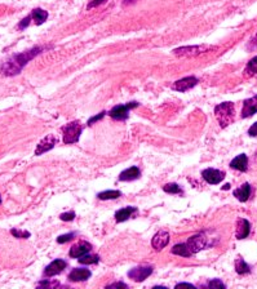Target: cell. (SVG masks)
I'll use <instances>...</instances> for the list:
<instances>
[{
    "label": "cell",
    "instance_id": "cell-1",
    "mask_svg": "<svg viewBox=\"0 0 257 289\" xmlns=\"http://www.w3.org/2000/svg\"><path fill=\"white\" fill-rule=\"evenodd\" d=\"M40 52L42 48L35 46V48H32V50H26V52L12 56L8 61L4 62L3 65H2V74L6 75V76H13V75L20 74L22 71V68H25L28 62Z\"/></svg>",
    "mask_w": 257,
    "mask_h": 289
},
{
    "label": "cell",
    "instance_id": "cell-2",
    "mask_svg": "<svg viewBox=\"0 0 257 289\" xmlns=\"http://www.w3.org/2000/svg\"><path fill=\"white\" fill-rule=\"evenodd\" d=\"M234 114H236V108L232 102H222L214 108L216 119L222 128H226L234 122Z\"/></svg>",
    "mask_w": 257,
    "mask_h": 289
},
{
    "label": "cell",
    "instance_id": "cell-3",
    "mask_svg": "<svg viewBox=\"0 0 257 289\" xmlns=\"http://www.w3.org/2000/svg\"><path fill=\"white\" fill-rule=\"evenodd\" d=\"M62 132H64V142L66 144H75V142L79 141V137H80L82 126L78 122H72V123L64 126Z\"/></svg>",
    "mask_w": 257,
    "mask_h": 289
},
{
    "label": "cell",
    "instance_id": "cell-4",
    "mask_svg": "<svg viewBox=\"0 0 257 289\" xmlns=\"http://www.w3.org/2000/svg\"><path fill=\"white\" fill-rule=\"evenodd\" d=\"M186 246L192 252V254H196V253H199L200 250L208 248L211 244L208 243V239L204 234H196L189 238V240L186 242Z\"/></svg>",
    "mask_w": 257,
    "mask_h": 289
},
{
    "label": "cell",
    "instance_id": "cell-5",
    "mask_svg": "<svg viewBox=\"0 0 257 289\" xmlns=\"http://www.w3.org/2000/svg\"><path fill=\"white\" fill-rule=\"evenodd\" d=\"M212 46H181L174 50V56H180V57H196V56L202 54V53L207 52L211 50Z\"/></svg>",
    "mask_w": 257,
    "mask_h": 289
},
{
    "label": "cell",
    "instance_id": "cell-6",
    "mask_svg": "<svg viewBox=\"0 0 257 289\" xmlns=\"http://www.w3.org/2000/svg\"><path fill=\"white\" fill-rule=\"evenodd\" d=\"M138 106L137 102H130L128 105H116L110 110L108 115L115 120H124L128 118V112L130 108H134Z\"/></svg>",
    "mask_w": 257,
    "mask_h": 289
},
{
    "label": "cell",
    "instance_id": "cell-7",
    "mask_svg": "<svg viewBox=\"0 0 257 289\" xmlns=\"http://www.w3.org/2000/svg\"><path fill=\"white\" fill-rule=\"evenodd\" d=\"M198 84V79L196 76H186L182 79L174 82L172 86V90H177V92H188L189 90L194 88Z\"/></svg>",
    "mask_w": 257,
    "mask_h": 289
},
{
    "label": "cell",
    "instance_id": "cell-8",
    "mask_svg": "<svg viewBox=\"0 0 257 289\" xmlns=\"http://www.w3.org/2000/svg\"><path fill=\"white\" fill-rule=\"evenodd\" d=\"M57 142H58V138H57L56 136L48 134L39 142L36 150H35V155H42L44 154V152H46V151L52 150L57 144Z\"/></svg>",
    "mask_w": 257,
    "mask_h": 289
},
{
    "label": "cell",
    "instance_id": "cell-9",
    "mask_svg": "<svg viewBox=\"0 0 257 289\" xmlns=\"http://www.w3.org/2000/svg\"><path fill=\"white\" fill-rule=\"evenodd\" d=\"M152 274V266H144V268H134L130 271H128V276L132 280L140 283V282H144L145 279L150 276Z\"/></svg>",
    "mask_w": 257,
    "mask_h": 289
},
{
    "label": "cell",
    "instance_id": "cell-10",
    "mask_svg": "<svg viewBox=\"0 0 257 289\" xmlns=\"http://www.w3.org/2000/svg\"><path fill=\"white\" fill-rule=\"evenodd\" d=\"M202 177L210 184H218L225 178V173L221 172V170H214V168H207V170L202 172Z\"/></svg>",
    "mask_w": 257,
    "mask_h": 289
},
{
    "label": "cell",
    "instance_id": "cell-11",
    "mask_svg": "<svg viewBox=\"0 0 257 289\" xmlns=\"http://www.w3.org/2000/svg\"><path fill=\"white\" fill-rule=\"evenodd\" d=\"M256 112H257V94L251 97V98H247L243 102V108L240 116H242L243 119H247V118H251L252 115H254Z\"/></svg>",
    "mask_w": 257,
    "mask_h": 289
},
{
    "label": "cell",
    "instance_id": "cell-12",
    "mask_svg": "<svg viewBox=\"0 0 257 289\" xmlns=\"http://www.w3.org/2000/svg\"><path fill=\"white\" fill-rule=\"evenodd\" d=\"M170 243V234L167 231H159L154 235L152 240V246L155 250H162Z\"/></svg>",
    "mask_w": 257,
    "mask_h": 289
},
{
    "label": "cell",
    "instance_id": "cell-13",
    "mask_svg": "<svg viewBox=\"0 0 257 289\" xmlns=\"http://www.w3.org/2000/svg\"><path fill=\"white\" fill-rule=\"evenodd\" d=\"M64 268H66V262L64 260H54V261H52L46 266V268L44 270V274L46 276H54V275L62 272Z\"/></svg>",
    "mask_w": 257,
    "mask_h": 289
},
{
    "label": "cell",
    "instance_id": "cell-14",
    "mask_svg": "<svg viewBox=\"0 0 257 289\" xmlns=\"http://www.w3.org/2000/svg\"><path fill=\"white\" fill-rule=\"evenodd\" d=\"M250 232H251V224H250V222L244 218H239L238 224H236V239H246L250 235Z\"/></svg>",
    "mask_w": 257,
    "mask_h": 289
},
{
    "label": "cell",
    "instance_id": "cell-15",
    "mask_svg": "<svg viewBox=\"0 0 257 289\" xmlns=\"http://www.w3.org/2000/svg\"><path fill=\"white\" fill-rule=\"evenodd\" d=\"M90 250V244L86 243V242H82V243L72 246V248H70V253H68V254H70L72 258H79L82 256L87 254Z\"/></svg>",
    "mask_w": 257,
    "mask_h": 289
},
{
    "label": "cell",
    "instance_id": "cell-16",
    "mask_svg": "<svg viewBox=\"0 0 257 289\" xmlns=\"http://www.w3.org/2000/svg\"><path fill=\"white\" fill-rule=\"evenodd\" d=\"M251 192H252V188L251 184H243L240 188H238L236 190H234V196L236 198V199L239 200V202H242V203H244V202H247L248 199H250V196H251Z\"/></svg>",
    "mask_w": 257,
    "mask_h": 289
},
{
    "label": "cell",
    "instance_id": "cell-17",
    "mask_svg": "<svg viewBox=\"0 0 257 289\" xmlns=\"http://www.w3.org/2000/svg\"><path fill=\"white\" fill-rule=\"evenodd\" d=\"M230 166H232V170H239V172H246L248 168V158L246 154H240L238 155L236 158L232 160V163H230Z\"/></svg>",
    "mask_w": 257,
    "mask_h": 289
},
{
    "label": "cell",
    "instance_id": "cell-18",
    "mask_svg": "<svg viewBox=\"0 0 257 289\" xmlns=\"http://www.w3.org/2000/svg\"><path fill=\"white\" fill-rule=\"evenodd\" d=\"M90 271L88 268H74L68 275V279L72 282H86L90 278Z\"/></svg>",
    "mask_w": 257,
    "mask_h": 289
},
{
    "label": "cell",
    "instance_id": "cell-19",
    "mask_svg": "<svg viewBox=\"0 0 257 289\" xmlns=\"http://www.w3.org/2000/svg\"><path fill=\"white\" fill-rule=\"evenodd\" d=\"M140 170L137 166H130L128 170H123V172L119 174V181H134L140 177Z\"/></svg>",
    "mask_w": 257,
    "mask_h": 289
},
{
    "label": "cell",
    "instance_id": "cell-20",
    "mask_svg": "<svg viewBox=\"0 0 257 289\" xmlns=\"http://www.w3.org/2000/svg\"><path fill=\"white\" fill-rule=\"evenodd\" d=\"M136 212V208L134 206H127V208H123V210H118L115 213V220L118 222H124L127 221L130 217H132V214Z\"/></svg>",
    "mask_w": 257,
    "mask_h": 289
},
{
    "label": "cell",
    "instance_id": "cell-21",
    "mask_svg": "<svg viewBox=\"0 0 257 289\" xmlns=\"http://www.w3.org/2000/svg\"><path fill=\"white\" fill-rule=\"evenodd\" d=\"M31 18H34L36 25H43L44 22L46 21V18H48V12L42 10V8H35L32 13H31Z\"/></svg>",
    "mask_w": 257,
    "mask_h": 289
},
{
    "label": "cell",
    "instance_id": "cell-22",
    "mask_svg": "<svg viewBox=\"0 0 257 289\" xmlns=\"http://www.w3.org/2000/svg\"><path fill=\"white\" fill-rule=\"evenodd\" d=\"M172 253L177 256H181V257H192V252L189 250L186 243H181V244H176V246L172 248Z\"/></svg>",
    "mask_w": 257,
    "mask_h": 289
},
{
    "label": "cell",
    "instance_id": "cell-23",
    "mask_svg": "<svg viewBox=\"0 0 257 289\" xmlns=\"http://www.w3.org/2000/svg\"><path fill=\"white\" fill-rule=\"evenodd\" d=\"M257 74V56L254 57L252 60H250V62L247 64L244 68V76L246 78H251L254 75Z\"/></svg>",
    "mask_w": 257,
    "mask_h": 289
},
{
    "label": "cell",
    "instance_id": "cell-24",
    "mask_svg": "<svg viewBox=\"0 0 257 289\" xmlns=\"http://www.w3.org/2000/svg\"><path fill=\"white\" fill-rule=\"evenodd\" d=\"M236 271L239 275H246L251 272V268L243 261V258H236Z\"/></svg>",
    "mask_w": 257,
    "mask_h": 289
},
{
    "label": "cell",
    "instance_id": "cell-25",
    "mask_svg": "<svg viewBox=\"0 0 257 289\" xmlns=\"http://www.w3.org/2000/svg\"><path fill=\"white\" fill-rule=\"evenodd\" d=\"M120 195H122L120 191L110 190V191H102V192H100L97 196L101 200H108V199H116V198H119Z\"/></svg>",
    "mask_w": 257,
    "mask_h": 289
},
{
    "label": "cell",
    "instance_id": "cell-26",
    "mask_svg": "<svg viewBox=\"0 0 257 289\" xmlns=\"http://www.w3.org/2000/svg\"><path fill=\"white\" fill-rule=\"evenodd\" d=\"M100 261L98 256H90V254H84L82 257H79V262L84 264H97Z\"/></svg>",
    "mask_w": 257,
    "mask_h": 289
},
{
    "label": "cell",
    "instance_id": "cell-27",
    "mask_svg": "<svg viewBox=\"0 0 257 289\" xmlns=\"http://www.w3.org/2000/svg\"><path fill=\"white\" fill-rule=\"evenodd\" d=\"M163 190H164L166 192H168V194H181V192H182L181 188L177 184H166L164 188H163Z\"/></svg>",
    "mask_w": 257,
    "mask_h": 289
},
{
    "label": "cell",
    "instance_id": "cell-28",
    "mask_svg": "<svg viewBox=\"0 0 257 289\" xmlns=\"http://www.w3.org/2000/svg\"><path fill=\"white\" fill-rule=\"evenodd\" d=\"M10 234H12L13 236L18 238V239H28V238H30V235H31L28 231L18 230V228H12V230H10Z\"/></svg>",
    "mask_w": 257,
    "mask_h": 289
},
{
    "label": "cell",
    "instance_id": "cell-29",
    "mask_svg": "<svg viewBox=\"0 0 257 289\" xmlns=\"http://www.w3.org/2000/svg\"><path fill=\"white\" fill-rule=\"evenodd\" d=\"M74 236H75L74 232H70V234H66V235H61L60 238H57V243L64 244V243H66V242H70V240L74 239Z\"/></svg>",
    "mask_w": 257,
    "mask_h": 289
},
{
    "label": "cell",
    "instance_id": "cell-30",
    "mask_svg": "<svg viewBox=\"0 0 257 289\" xmlns=\"http://www.w3.org/2000/svg\"><path fill=\"white\" fill-rule=\"evenodd\" d=\"M208 286H210V288H226V286L218 279L211 280V282L208 283Z\"/></svg>",
    "mask_w": 257,
    "mask_h": 289
},
{
    "label": "cell",
    "instance_id": "cell-31",
    "mask_svg": "<svg viewBox=\"0 0 257 289\" xmlns=\"http://www.w3.org/2000/svg\"><path fill=\"white\" fill-rule=\"evenodd\" d=\"M60 218H61L62 221H72V220L75 218V213L74 212L62 213V214L60 216Z\"/></svg>",
    "mask_w": 257,
    "mask_h": 289
},
{
    "label": "cell",
    "instance_id": "cell-32",
    "mask_svg": "<svg viewBox=\"0 0 257 289\" xmlns=\"http://www.w3.org/2000/svg\"><path fill=\"white\" fill-rule=\"evenodd\" d=\"M30 20H31V16H28L26 18L22 20V21L20 22V25H18L20 30H24V28H28V24H30Z\"/></svg>",
    "mask_w": 257,
    "mask_h": 289
},
{
    "label": "cell",
    "instance_id": "cell-33",
    "mask_svg": "<svg viewBox=\"0 0 257 289\" xmlns=\"http://www.w3.org/2000/svg\"><path fill=\"white\" fill-rule=\"evenodd\" d=\"M248 134L251 136V137H256L257 136V122L254 124V126H250V130H248Z\"/></svg>",
    "mask_w": 257,
    "mask_h": 289
},
{
    "label": "cell",
    "instance_id": "cell-34",
    "mask_svg": "<svg viewBox=\"0 0 257 289\" xmlns=\"http://www.w3.org/2000/svg\"><path fill=\"white\" fill-rule=\"evenodd\" d=\"M105 114H106L105 111H102V112H101L100 115H96V116H93L92 119H90V122H88V126H92V124L94 123V122H97V120H100V119H102V118L105 116Z\"/></svg>",
    "mask_w": 257,
    "mask_h": 289
},
{
    "label": "cell",
    "instance_id": "cell-35",
    "mask_svg": "<svg viewBox=\"0 0 257 289\" xmlns=\"http://www.w3.org/2000/svg\"><path fill=\"white\" fill-rule=\"evenodd\" d=\"M108 288H127V284L124 283H112L108 286Z\"/></svg>",
    "mask_w": 257,
    "mask_h": 289
},
{
    "label": "cell",
    "instance_id": "cell-36",
    "mask_svg": "<svg viewBox=\"0 0 257 289\" xmlns=\"http://www.w3.org/2000/svg\"><path fill=\"white\" fill-rule=\"evenodd\" d=\"M106 0H93V2H90V6H88V8H93V6H100V4L105 3Z\"/></svg>",
    "mask_w": 257,
    "mask_h": 289
},
{
    "label": "cell",
    "instance_id": "cell-37",
    "mask_svg": "<svg viewBox=\"0 0 257 289\" xmlns=\"http://www.w3.org/2000/svg\"><path fill=\"white\" fill-rule=\"evenodd\" d=\"M185 286H186V288H192V289L196 288V286H192V284H189V283H180V284H177L176 288H177V289H178V288H185Z\"/></svg>",
    "mask_w": 257,
    "mask_h": 289
},
{
    "label": "cell",
    "instance_id": "cell-38",
    "mask_svg": "<svg viewBox=\"0 0 257 289\" xmlns=\"http://www.w3.org/2000/svg\"><path fill=\"white\" fill-rule=\"evenodd\" d=\"M134 0H124V4H128V3H134Z\"/></svg>",
    "mask_w": 257,
    "mask_h": 289
},
{
    "label": "cell",
    "instance_id": "cell-39",
    "mask_svg": "<svg viewBox=\"0 0 257 289\" xmlns=\"http://www.w3.org/2000/svg\"><path fill=\"white\" fill-rule=\"evenodd\" d=\"M0 204H2V196H0Z\"/></svg>",
    "mask_w": 257,
    "mask_h": 289
},
{
    "label": "cell",
    "instance_id": "cell-40",
    "mask_svg": "<svg viewBox=\"0 0 257 289\" xmlns=\"http://www.w3.org/2000/svg\"><path fill=\"white\" fill-rule=\"evenodd\" d=\"M256 39H257V34H256Z\"/></svg>",
    "mask_w": 257,
    "mask_h": 289
}]
</instances>
